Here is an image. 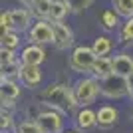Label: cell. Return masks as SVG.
Wrapping results in <instances>:
<instances>
[{"instance_id": "obj_1", "label": "cell", "mask_w": 133, "mask_h": 133, "mask_svg": "<svg viewBox=\"0 0 133 133\" xmlns=\"http://www.w3.org/2000/svg\"><path fill=\"white\" fill-rule=\"evenodd\" d=\"M40 99L44 105H50L62 113H70L78 107V99L74 94V88L66 83H52L40 94Z\"/></svg>"}, {"instance_id": "obj_2", "label": "cell", "mask_w": 133, "mask_h": 133, "mask_svg": "<svg viewBox=\"0 0 133 133\" xmlns=\"http://www.w3.org/2000/svg\"><path fill=\"white\" fill-rule=\"evenodd\" d=\"M74 94H76V99H78L79 107H88L89 103H94L97 94H101L97 78L91 76V78H83V79H79V82H76Z\"/></svg>"}, {"instance_id": "obj_3", "label": "cell", "mask_w": 133, "mask_h": 133, "mask_svg": "<svg viewBox=\"0 0 133 133\" xmlns=\"http://www.w3.org/2000/svg\"><path fill=\"white\" fill-rule=\"evenodd\" d=\"M95 52L88 46H78L76 50L72 52L70 56V62H68V66L70 70L78 74H85V72H91V68H94V62H95Z\"/></svg>"}, {"instance_id": "obj_4", "label": "cell", "mask_w": 133, "mask_h": 133, "mask_svg": "<svg viewBox=\"0 0 133 133\" xmlns=\"http://www.w3.org/2000/svg\"><path fill=\"white\" fill-rule=\"evenodd\" d=\"M99 91H101V95H105L109 99L123 97V95H127V78H123L119 74H111V76L101 79Z\"/></svg>"}, {"instance_id": "obj_5", "label": "cell", "mask_w": 133, "mask_h": 133, "mask_svg": "<svg viewBox=\"0 0 133 133\" xmlns=\"http://www.w3.org/2000/svg\"><path fill=\"white\" fill-rule=\"evenodd\" d=\"M28 42L30 44H54V28L48 20H38L28 30Z\"/></svg>"}, {"instance_id": "obj_6", "label": "cell", "mask_w": 133, "mask_h": 133, "mask_svg": "<svg viewBox=\"0 0 133 133\" xmlns=\"http://www.w3.org/2000/svg\"><path fill=\"white\" fill-rule=\"evenodd\" d=\"M36 123H38V127L42 129V133H62V127H64L62 115L54 109L38 113V115H36Z\"/></svg>"}, {"instance_id": "obj_7", "label": "cell", "mask_w": 133, "mask_h": 133, "mask_svg": "<svg viewBox=\"0 0 133 133\" xmlns=\"http://www.w3.org/2000/svg\"><path fill=\"white\" fill-rule=\"evenodd\" d=\"M52 28H54V46H56V50H68V48L74 44L72 28L68 26V24H64V20L52 22Z\"/></svg>"}, {"instance_id": "obj_8", "label": "cell", "mask_w": 133, "mask_h": 133, "mask_svg": "<svg viewBox=\"0 0 133 133\" xmlns=\"http://www.w3.org/2000/svg\"><path fill=\"white\" fill-rule=\"evenodd\" d=\"M8 12H10L12 26H14L16 32H24V30L30 28L32 18H34L32 12H30V8H14V10H8Z\"/></svg>"}, {"instance_id": "obj_9", "label": "cell", "mask_w": 133, "mask_h": 133, "mask_svg": "<svg viewBox=\"0 0 133 133\" xmlns=\"http://www.w3.org/2000/svg\"><path fill=\"white\" fill-rule=\"evenodd\" d=\"M20 60H22V64H26V66H40V64L46 60V52L40 44H30L28 48H24Z\"/></svg>"}, {"instance_id": "obj_10", "label": "cell", "mask_w": 133, "mask_h": 133, "mask_svg": "<svg viewBox=\"0 0 133 133\" xmlns=\"http://www.w3.org/2000/svg\"><path fill=\"white\" fill-rule=\"evenodd\" d=\"M20 82L26 85V88H36L42 82V72H40V66H26L22 64V70H20Z\"/></svg>"}, {"instance_id": "obj_11", "label": "cell", "mask_w": 133, "mask_h": 133, "mask_svg": "<svg viewBox=\"0 0 133 133\" xmlns=\"http://www.w3.org/2000/svg\"><path fill=\"white\" fill-rule=\"evenodd\" d=\"M89 74H91L94 78H97V79H103V78H107V76H111V74H113V60L107 58V56L95 58L94 68H91Z\"/></svg>"}, {"instance_id": "obj_12", "label": "cell", "mask_w": 133, "mask_h": 133, "mask_svg": "<svg viewBox=\"0 0 133 133\" xmlns=\"http://www.w3.org/2000/svg\"><path fill=\"white\" fill-rule=\"evenodd\" d=\"M113 60V74H119L123 78H129L133 74V58L129 54H117Z\"/></svg>"}, {"instance_id": "obj_13", "label": "cell", "mask_w": 133, "mask_h": 133, "mask_svg": "<svg viewBox=\"0 0 133 133\" xmlns=\"http://www.w3.org/2000/svg\"><path fill=\"white\" fill-rule=\"evenodd\" d=\"M0 95H2V103H14L20 95V88L14 79H6L2 78L0 82Z\"/></svg>"}, {"instance_id": "obj_14", "label": "cell", "mask_w": 133, "mask_h": 133, "mask_svg": "<svg viewBox=\"0 0 133 133\" xmlns=\"http://www.w3.org/2000/svg\"><path fill=\"white\" fill-rule=\"evenodd\" d=\"M117 117H119V113H117L115 107L103 105L97 111V125H99L101 129H111L117 123Z\"/></svg>"}, {"instance_id": "obj_15", "label": "cell", "mask_w": 133, "mask_h": 133, "mask_svg": "<svg viewBox=\"0 0 133 133\" xmlns=\"http://www.w3.org/2000/svg\"><path fill=\"white\" fill-rule=\"evenodd\" d=\"M76 125H78V129H82V131H88V129L95 127V125H97V111L82 107V111L76 115Z\"/></svg>"}, {"instance_id": "obj_16", "label": "cell", "mask_w": 133, "mask_h": 133, "mask_svg": "<svg viewBox=\"0 0 133 133\" xmlns=\"http://www.w3.org/2000/svg\"><path fill=\"white\" fill-rule=\"evenodd\" d=\"M52 2H54V0H36V2H34L32 6H28V8H30L34 18L48 20V18H50V10H52Z\"/></svg>"}, {"instance_id": "obj_17", "label": "cell", "mask_w": 133, "mask_h": 133, "mask_svg": "<svg viewBox=\"0 0 133 133\" xmlns=\"http://www.w3.org/2000/svg\"><path fill=\"white\" fill-rule=\"evenodd\" d=\"M70 6L64 2V0H54L52 2V10H50V22H60V20H64V18L70 14Z\"/></svg>"}, {"instance_id": "obj_18", "label": "cell", "mask_w": 133, "mask_h": 133, "mask_svg": "<svg viewBox=\"0 0 133 133\" xmlns=\"http://www.w3.org/2000/svg\"><path fill=\"white\" fill-rule=\"evenodd\" d=\"M111 48H113V44H111V40L107 38V36H99V38L94 40V46H91V50L95 52V56L97 58H101V56H107L111 52Z\"/></svg>"}, {"instance_id": "obj_19", "label": "cell", "mask_w": 133, "mask_h": 133, "mask_svg": "<svg viewBox=\"0 0 133 133\" xmlns=\"http://www.w3.org/2000/svg\"><path fill=\"white\" fill-rule=\"evenodd\" d=\"M113 8H115V12L123 18L133 16V0H113Z\"/></svg>"}, {"instance_id": "obj_20", "label": "cell", "mask_w": 133, "mask_h": 133, "mask_svg": "<svg viewBox=\"0 0 133 133\" xmlns=\"http://www.w3.org/2000/svg\"><path fill=\"white\" fill-rule=\"evenodd\" d=\"M117 18H119V14H117L115 10H105V12H101L99 22L105 30H113V28L117 26Z\"/></svg>"}, {"instance_id": "obj_21", "label": "cell", "mask_w": 133, "mask_h": 133, "mask_svg": "<svg viewBox=\"0 0 133 133\" xmlns=\"http://www.w3.org/2000/svg\"><path fill=\"white\" fill-rule=\"evenodd\" d=\"M0 42H2V48H10V50H16L18 44H20V36H18L16 30H10V32H4V34H2Z\"/></svg>"}, {"instance_id": "obj_22", "label": "cell", "mask_w": 133, "mask_h": 133, "mask_svg": "<svg viewBox=\"0 0 133 133\" xmlns=\"http://www.w3.org/2000/svg\"><path fill=\"white\" fill-rule=\"evenodd\" d=\"M119 42L121 44H131L133 42V16L125 20V24L119 30Z\"/></svg>"}, {"instance_id": "obj_23", "label": "cell", "mask_w": 133, "mask_h": 133, "mask_svg": "<svg viewBox=\"0 0 133 133\" xmlns=\"http://www.w3.org/2000/svg\"><path fill=\"white\" fill-rule=\"evenodd\" d=\"M20 70H22V66H20L16 60L10 62V64H4V66H2V78L16 79V78H20Z\"/></svg>"}, {"instance_id": "obj_24", "label": "cell", "mask_w": 133, "mask_h": 133, "mask_svg": "<svg viewBox=\"0 0 133 133\" xmlns=\"http://www.w3.org/2000/svg\"><path fill=\"white\" fill-rule=\"evenodd\" d=\"M68 6H70V10H72V14H79V12L88 10L89 6L94 4L95 0H64Z\"/></svg>"}, {"instance_id": "obj_25", "label": "cell", "mask_w": 133, "mask_h": 133, "mask_svg": "<svg viewBox=\"0 0 133 133\" xmlns=\"http://www.w3.org/2000/svg\"><path fill=\"white\" fill-rule=\"evenodd\" d=\"M12 105L14 103H2V113H0V117H2V121H0L2 129L12 125Z\"/></svg>"}, {"instance_id": "obj_26", "label": "cell", "mask_w": 133, "mask_h": 133, "mask_svg": "<svg viewBox=\"0 0 133 133\" xmlns=\"http://www.w3.org/2000/svg\"><path fill=\"white\" fill-rule=\"evenodd\" d=\"M16 133H42L36 121H22L16 125Z\"/></svg>"}, {"instance_id": "obj_27", "label": "cell", "mask_w": 133, "mask_h": 133, "mask_svg": "<svg viewBox=\"0 0 133 133\" xmlns=\"http://www.w3.org/2000/svg\"><path fill=\"white\" fill-rule=\"evenodd\" d=\"M0 26H2V34L14 30V26H12V18H10V12H8V10L2 12V16H0Z\"/></svg>"}, {"instance_id": "obj_28", "label": "cell", "mask_w": 133, "mask_h": 133, "mask_svg": "<svg viewBox=\"0 0 133 133\" xmlns=\"http://www.w3.org/2000/svg\"><path fill=\"white\" fill-rule=\"evenodd\" d=\"M0 62H2V66L14 62V50H10V48H2V50H0Z\"/></svg>"}, {"instance_id": "obj_29", "label": "cell", "mask_w": 133, "mask_h": 133, "mask_svg": "<svg viewBox=\"0 0 133 133\" xmlns=\"http://www.w3.org/2000/svg\"><path fill=\"white\" fill-rule=\"evenodd\" d=\"M127 95H129V99L133 101V74L127 78Z\"/></svg>"}, {"instance_id": "obj_30", "label": "cell", "mask_w": 133, "mask_h": 133, "mask_svg": "<svg viewBox=\"0 0 133 133\" xmlns=\"http://www.w3.org/2000/svg\"><path fill=\"white\" fill-rule=\"evenodd\" d=\"M20 2H22V4H26V6H32L36 0H20Z\"/></svg>"}, {"instance_id": "obj_31", "label": "cell", "mask_w": 133, "mask_h": 133, "mask_svg": "<svg viewBox=\"0 0 133 133\" xmlns=\"http://www.w3.org/2000/svg\"><path fill=\"white\" fill-rule=\"evenodd\" d=\"M68 133H76V131H68Z\"/></svg>"}]
</instances>
